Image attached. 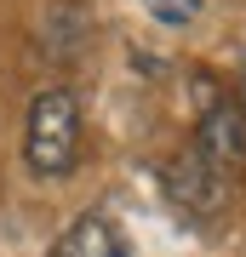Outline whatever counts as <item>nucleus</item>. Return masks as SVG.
I'll list each match as a JSON object with an SVG mask.
<instances>
[{"mask_svg": "<svg viewBox=\"0 0 246 257\" xmlns=\"http://www.w3.org/2000/svg\"><path fill=\"white\" fill-rule=\"evenodd\" d=\"M23 160L35 177H69L80 160V97L69 86H46L23 120Z\"/></svg>", "mask_w": 246, "mask_h": 257, "instance_id": "obj_1", "label": "nucleus"}, {"mask_svg": "<svg viewBox=\"0 0 246 257\" xmlns=\"http://www.w3.org/2000/svg\"><path fill=\"white\" fill-rule=\"evenodd\" d=\"M195 160L206 172H218L223 183H235V172L246 166V114L235 97H212L201 109V126H195Z\"/></svg>", "mask_w": 246, "mask_h": 257, "instance_id": "obj_2", "label": "nucleus"}, {"mask_svg": "<svg viewBox=\"0 0 246 257\" xmlns=\"http://www.w3.org/2000/svg\"><path fill=\"white\" fill-rule=\"evenodd\" d=\"M52 257H132V251H126V240H120V229L109 217H80L57 234Z\"/></svg>", "mask_w": 246, "mask_h": 257, "instance_id": "obj_3", "label": "nucleus"}, {"mask_svg": "<svg viewBox=\"0 0 246 257\" xmlns=\"http://www.w3.org/2000/svg\"><path fill=\"white\" fill-rule=\"evenodd\" d=\"M149 18H160V23L183 29V23L201 18V0H149Z\"/></svg>", "mask_w": 246, "mask_h": 257, "instance_id": "obj_4", "label": "nucleus"}, {"mask_svg": "<svg viewBox=\"0 0 246 257\" xmlns=\"http://www.w3.org/2000/svg\"><path fill=\"white\" fill-rule=\"evenodd\" d=\"M235 103H240V114H246V57H240V97Z\"/></svg>", "mask_w": 246, "mask_h": 257, "instance_id": "obj_5", "label": "nucleus"}]
</instances>
